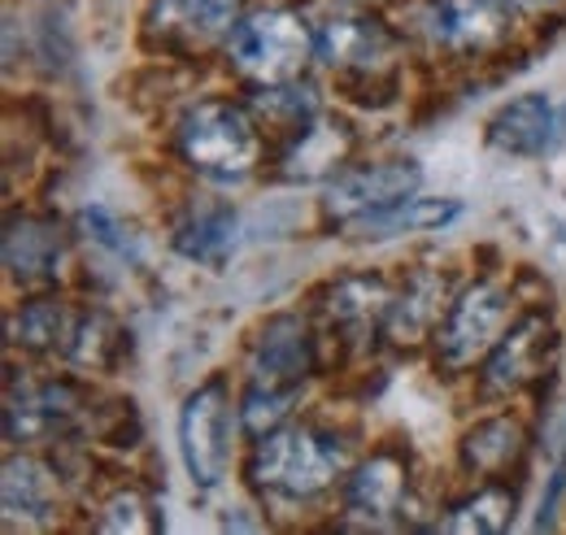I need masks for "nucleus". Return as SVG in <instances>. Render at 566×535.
Returning <instances> with one entry per match:
<instances>
[{
	"label": "nucleus",
	"mask_w": 566,
	"mask_h": 535,
	"mask_svg": "<svg viewBox=\"0 0 566 535\" xmlns=\"http://www.w3.org/2000/svg\"><path fill=\"white\" fill-rule=\"evenodd\" d=\"M179 449H184V466H188L197 487H218L222 483L227 453H231V397H227L222 379H210L206 388H197L184 401Z\"/></svg>",
	"instance_id": "5"
},
{
	"label": "nucleus",
	"mask_w": 566,
	"mask_h": 535,
	"mask_svg": "<svg viewBox=\"0 0 566 535\" xmlns=\"http://www.w3.org/2000/svg\"><path fill=\"white\" fill-rule=\"evenodd\" d=\"M510 4H518V9H541V4H549V0H510Z\"/></svg>",
	"instance_id": "29"
},
{
	"label": "nucleus",
	"mask_w": 566,
	"mask_h": 535,
	"mask_svg": "<svg viewBox=\"0 0 566 535\" xmlns=\"http://www.w3.org/2000/svg\"><path fill=\"white\" fill-rule=\"evenodd\" d=\"M431 31L449 49H489L505 35V4L501 0H440Z\"/></svg>",
	"instance_id": "15"
},
{
	"label": "nucleus",
	"mask_w": 566,
	"mask_h": 535,
	"mask_svg": "<svg viewBox=\"0 0 566 535\" xmlns=\"http://www.w3.org/2000/svg\"><path fill=\"white\" fill-rule=\"evenodd\" d=\"M388 53H392V35L379 18L345 13L332 18L318 35V57L332 70H375Z\"/></svg>",
	"instance_id": "13"
},
{
	"label": "nucleus",
	"mask_w": 566,
	"mask_h": 535,
	"mask_svg": "<svg viewBox=\"0 0 566 535\" xmlns=\"http://www.w3.org/2000/svg\"><path fill=\"white\" fill-rule=\"evenodd\" d=\"M549 348H554V323L545 314H527L523 323H514L510 335L496 339L493 357H489V375H484L489 392H510L527 384L541 370Z\"/></svg>",
	"instance_id": "12"
},
{
	"label": "nucleus",
	"mask_w": 566,
	"mask_h": 535,
	"mask_svg": "<svg viewBox=\"0 0 566 535\" xmlns=\"http://www.w3.org/2000/svg\"><path fill=\"white\" fill-rule=\"evenodd\" d=\"M13 339L35 348V353H49V348L66 344L71 339L66 305L62 301H31V305H22V314L13 318Z\"/></svg>",
	"instance_id": "24"
},
{
	"label": "nucleus",
	"mask_w": 566,
	"mask_h": 535,
	"mask_svg": "<svg viewBox=\"0 0 566 535\" xmlns=\"http://www.w3.org/2000/svg\"><path fill=\"white\" fill-rule=\"evenodd\" d=\"M440 301H444V283L436 274H415L406 283V292L392 296V310H388L384 327L397 344H415L440 318Z\"/></svg>",
	"instance_id": "17"
},
{
	"label": "nucleus",
	"mask_w": 566,
	"mask_h": 535,
	"mask_svg": "<svg viewBox=\"0 0 566 535\" xmlns=\"http://www.w3.org/2000/svg\"><path fill=\"white\" fill-rule=\"evenodd\" d=\"M314 49H318V40L287 9L249 13L231 31V62H235V70L249 74V78H258V83H266V87L292 83L305 70Z\"/></svg>",
	"instance_id": "4"
},
{
	"label": "nucleus",
	"mask_w": 566,
	"mask_h": 535,
	"mask_svg": "<svg viewBox=\"0 0 566 535\" xmlns=\"http://www.w3.org/2000/svg\"><path fill=\"white\" fill-rule=\"evenodd\" d=\"M523 449V427L514 418H489L462 440V462L475 474H501Z\"/></svg>",
	"instance_id": "20"
},
{
	"label": "nucleus",
	"mask_w": 566,
	"mask_h": 535,
	"mask_svg": "<svg viewBox=\"0 0 566 535\" xmlns=\"http://www.w3.org/2000/svg\"><path fill=\"white\" fill-rule=\"evenodd\" d=\"M406 487H410V466L397 449H379L370 462H361L357 474L349 479V501L345 510L354 514L357 523L366 527H384L401 501H406Z\"/></svg>",
	"instance_id": "9"
},
{
	"label": "nucleus",
	"mask_w": 566,
	"mask_h": 535,
	"mask_svg": "<svg viewBox=\"0 0 566 535\" xmlns=\"http://www.w3.org/2000/svg\"><path fill=\"white\" fill-rule=\"evenodd\" d=\"M514 510H518V501H514V492H510V487H480L475 496H467L462 505H453V510H449L444 532L496 535L514 523Z\"/></svg>",
	"instance_id": "21"
},
{
	"label": "nucleus",
	"mask_w": 566,
	"mask_h": 535,
	"mask_svg": "<svg viewBox=\"0 0 566 535\" xmlns=\"http://www.w3.org/2000/svg\"><path fill=\"white\" fill-rule=\"evenodd\" d=\"M462 213L458 201H436V197H410L406 204L361 222V231H379V235H401V231H436V227H449L453 218Z\"/></svg>",
	"instance_id": "23"
},
{
	"label": "nucleus",
	"mask_w": 566,
	"mask_h": 535,
	"mask_svg": "<svg viewBox=\"0 0 566 535\" xmlns=\"http://www.w3.org/2000/svg\"><path fill=\"white\" fill-rule=\"evenodd\" d=\"M148 22L170 44L206 49L240 27V0H153Z\"/></svg>",
	"instance_id": "10"
},
{
	"label": "nucleus",
	"mask_w": 566,
	"mask_h": 535,
	"mask_svg": "<svg viewBox=\"0 0 566 535\" xmlns=\"http://www.w3.org/2000/svg\"><path fill=\"white\" fill-rule=\"evenodd\" d=\"M83 227H87V235L96 240V244H105V249H114L118 258H132L136 253V240H132V231L109 213V209H87L83 213Z\"/></svg>",
	"instance_id": "28"
},
{
	"label": "nucleus",
	"mask_w": 566,
	"mask_h": 535,
	"mask_svg": "<svg viewBox=\"0 0 566 535\" xmlns=\"http://www.w3.org/2000/svg\"><path fill=\"white\" fill-rule=\"evenodd\" d=\"M74 418V392L66 384H44V388H13L9 392V409H4V431L9 440H49L57 436Z\"/></svg>",
	"instance_id": "14"
},
{
	"label": "nucleus",
	"mask_w": 566,
	"mask_h": 535,
	"mask_svg": "<svg viewBox=\"0 0 566 535\" xmlns=\"http://www.w3.org/2000/svg\"><path fill=\"white\" fill-rule=\"evenodd\" d=\"M66 262V235L49 218H13L4 227V266L13 283H44Z\"/></svg>",
	"instance_id": "11"
},
{
	"label": "nucleus",
	"mask_w": 566,
	"mask_h": 535,
	"mask_svg": "<svg viewBox=\"0 0 566 535\" xmlns=\"http://www.w3.org/2000/svg\"><path fill=\"white\" fill-rule=\"evenodd\" d=\"M510 318V296L501 283H471L444 314L440 335H436V348H440V361L449 370H462L471 366L475 357H484L501 339V327Z\"/></svg>",
	"instance_id": "7"
},
{
	"label": "nucleus",
	"mask_w": 566,
	"mask_h": 535,
	"mask_svg": "<svg viewBox=\"0 0 566 535\" xmlns=\"http://www.w3.org/2000/svg\"><path fill=\"white\" fill-rule=\"evenodd\" d=\"M57 505V474L35 458H9L4 466V514L9 523H49Z\"/></svg>",
	"instance_id": "16"
},
{
	"label": "nucleus",
	"mask_w": 566,
	"mask_h": 535,
	"mask_svg": "<svg viewBox=\"0 0 566 535\" xmlns=\"http://www.w3.org/2000/svg\"><path fill=\"white\" fill-rule=\"evenodd\" d=\"M563 135V114L545 92H523L518 101L501 105L489 123V144L510 157H541Z\"/></svg>",
	"instance_id": "8"
},
{
	"label": "nucleus",
	"mask_w": 566,
	"mask_h": 535,
	"mask_svg": "<svg viewBox=\"0 0 566 535\" xmlns=\"http://www.w3.org/2000/svg\"><path fill=\"white\" fill-rule=\"evenodd\" d=\"M423 170L415 161H379V166H357L349 175H340L327 188V218L340 227H361L397 204H406L410 197H419Z\"/></svg>",
	"instance_id": "6"
},
{
	"label": "nucleus",
	"mask_w": 566,
	"mask_h": 535,
	"mask_svg": "<svg viewBox=\"0 0 566 535\" xmlns=\"http://www.w3.org/2000/svg\"><path fill=\"white\" fill-rule=\"evenodd\" d=\"M349 153V127L340 123H310L305 132L292 135V153H287V175L296 179H314V175H327L332 166H340Z\"/></svg>",
	"instance_id": "18"
},
{
	"label": "nucleus",
	"mask_w": 566,
	"mask_h": 535,
	"mask_svg": "<svg viewBox=\"0 0 566 535\" xmlns=\"http://www.w3.org/2000/svg\"><path fill=\"white\" fill-rule=\"evenodd\" d=\"M258 109L266 114V127H287V132H305L310 123H314V101H310V92H292V87H283L280 92H262V101H258Z\"/></svg>",
	"instance_id": "26"
},
{
	"label": "nucleus",
	"mask_w": 566,
	"mask_h": 535,
	"mask_svg": "<svg viewBox=\"0 0 566 535\" xmlns=\"http://www.w3.org/2000/svg\"><path fill=\"white\" fill-rule=\"evenodd\" d=\"M179 148L192 161V170H201L206 179L235 183V179H244L258 166L262 139H258L253 118L240 105H231V101H206V105H197L184 118Z\"/></svg>",
	"instance_id": "3"
},
{
	"label": "nucleus",
	"mask_w": 566,
	"mask_h": 535,
	"mask_svg": "<svg viewBox=\"0 0 566 535\" xmlns=\"http://www.w3.org/2000/svg\"><path fill=\"white\" fill-rule=\"evenodd\" d=\"M101 532H157L153 505L144 501L140 492H118V496L105 505Z\"/></svg>",
	"instance_id": "27"
},
{
	"label": "nucleus",
	"mask_w": 566,
	"mask_h": 535,
	"mask_svg": "<svg viewBox=\"0 0 566 535\" xmlns=\"http://www.w3.org/2000/svg\"><path fill=\"white\" fill-rule=\"evenodd\" d=\"M231 240H235V213H231L227 204H206V209H197V213L179 227V235H175L179 253L192 258V262H218V258L231 249Z\"/></svg>",
	"instance_id": "22"
},
{
	"label": "nucleus",
	"mask_w": 566,
	"mask_h": 535,
	"mask_svg": "<svg viewBox=\"0 0 566 535\" xmlns=\"http://www.w3.org/2000/svg\"><path fill=\"white\" fill-rule=\"evenodd\" d=\"M336 470L340 449H332V440H323L310 427H283L258 436V449L249 458V479L287 501L318 496L336 479Z\"/></svg>",
	"instance_id": "2"
},
{
	"label": "nucleus",
	"mask_w": 566,
	"mask_h": 535,
	"mask_svg": "<svg viewBox=\"0 0 566 535\" xmlns=\"http://www.w3.org/2000/svg\"><path fill=\"white\" fill-rule=\"evenodd\" d=\"M388 310H392V292L384 279H345V283H336L332 305H327L332 323H340L349 332L379 327L388 318Z\"/></svg>",
	"instance_id": "19"
},
{
	"label": "nucleus",
	"mask_w": 566,
	"mask_h": 535,
	"mask_svg": "<svg viewBox=\"0 0 566 535\" xmlns=\"http://www.w3.org/2000/svg\"><path fill=\"white\" fill-rule=\"evenodd\" d=\"M314 370V339L301 318L280 314L271 318L258 344H253V366H249V392H244V427L253 436L275 431L287 413L292 397Z\"/></svg>",
	"instance_id": "1"
},
{
	"label": "nucleus",
	"mask_w": 566,
	"mask_h": 535,
	"mask_svg": "<svg viewBox=\"0 0 566 535\" xmlns=\"http://www.w3.org/2000/svg\"><path fill=\"white\" fill-rule=\"evenodd\" d=\"M118 344H123V332L105 318V314H87L71 327V339H66V353H71L78 366H114L118 357Z\"/></svg>",
	"instance_id": "25"
}]
</instances>
